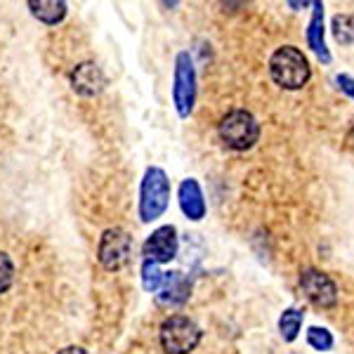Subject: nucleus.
Here are the masks:
<instances>
[{"instance_id": "10", "label": "nucleus", "mask_w": 354, "mask_h": 354, "mask_svg": "<svg viewBox=\"0 0 354 354\" xmlns=\"http://www.w3.org/2000/svg\"><path fill=\"white\" fill-rule=\"evenodd\" d=\"M177 198H180V208L185 213V218H189L194 222L205 218V201H203V192L201 185H198L194 177H187L180 185V192H177Z\"/></svg>"}, {"instance_id": "16", "label": "nucleus", "mask_w": 354, "mask_h": 354, "mask_svg": "<svg viewBox=\"0 0 354 354\" xmlns=\"http://www.w3.org/2000/svg\"><path fill=\"white\" fill-rule=\"evenodd\" d=\"M330 28L340 45H354V15H335Z\"/></svg>"}, {"instance_id": "13", "label": "nucleus", "mask_w": 354, "mask_h": 354, "mask_svg": "<svg viewBox=\"0 0 354 354\" xmlns=\"http://www.w3.org/2000/svg\"><path fill=\"white\" fill-rule=\"evenodd\" d=\"M28 10L38 21L48 26L59 24L66 17V3H62V0H28Z\"/></svg>"}, {"instance_id": "20", "label": "nucleus", "mask_w": 354, "mask_h": 354, "mask_svg": "<svg viewBox=\"0 0 354 354\" xmlns=\"http://www.w3.org/2000/svg\"><path fill=\"white\" fill-rule=\"evenodd\" d=\"M57 354H90L88 350H83V347H78V345H68L64 347V350H59Z\"/></svg>"}, {"instance_id": "7", "label": "nucleus", "mask_w": 354, "mask_h": 354, "mask_svg": "<svg viewBox=\"0 0 354 354\" xmlns=\"http://www.w3.org/2000/svg\"><path fill=\"white\" fill-rule=\"evenodd\" d=\"M300 288L305 293V298L312 305L322 307V310L335 307V302H338V286H335V281L328 274L312 270V267L300 272Z\"/></svg>"}, {"instance_id": "14", "label": "nucleus", "mask_w": 354, "mask_h": 354, "mask_svg": "<svg viewBox=\"0 0 354 354\" xmlns=\"http://www.w3.org/2000/svg\"><path fill=\"white\" fill-rule=\"evenodd\" d=\"M302 322H305V312L295 310V307H288V310L281 314V319H279V330H281V338L286 342H293L295 338H298V333L302 328Z\"/></svg>"}, {"instance_id": "17", "label": "nucleus", "mask_w": 354, "mask_h": 354, "mask_svg": "<svg viewBox=\"0 0 354 354\" xmlns=\"http://www.w3.org/2000/svg\"><path fill=\"white\" fill-rule=\"evenodd\" d=\"M307 342H310V347L319 352H328L330 347H333V333H330L328 328H319V326H312L307 330Z\"/></svg>"}, {"instance_id": "15", "label": "nucleus", "mask_w": 354, "mask_h": 354, "mask_svg": "<svg viewBox=\"0 0 354 354\" xmlns=\"http://www.w3.org/2000/svg\"><path fill=\"white\" fill-rule=\"evenodd\" d=\"M165 283V272L158 270L156 262L145 260L142 262V286H145L147 293H158Z\"/></svg>"}, {"instance_id": "9", "label": "nucleus", "mask_w": 354, "mask_h": 354, "mask_svg": "<svg viewBox=\"0 0 354 354\" xmlns=\"http://www.w3.org/2000/svg\"><path fill=\"white\" fill-rule=\"evenodd\" d=\"M106 76L95 62H83L71 71V88L83 97H95L104 90Z\"/></svg>"}, {"instance_id": "19", "label": "nucleus", "mask_w": 354, "mask_h": 354, "mask_svg": "<svg viewBox=\"0 0 354 354\" xmlns=\"http://www.w3.org/2000/svg\"><path fill=\"white\" fill-rule=\"evenodd\" d=\"M335 83L340 85L342 93H345L347 97H352V100H354V78H352V76H347V73H340V76L335 78Z\"/></svg>"}, {"instance_id": "4", "label": "nucleus", "mask_w": 354, "mask_h": 354, "mask_svg": "<svg viewBox=\"0 0 354 354\" xmlns=\"http://www.w3.org/2000/svg\"><path fill=\"white\" fill-rule=\"evenodd\" d=\"M170 201V180L161 168H147L140 187V220L153 222L165 213Z\"/></svg>"}, {"instance_id": "5", "label": "nucleus", "mask_w": 354, "mask_h": 354, "mask_svg": "<svg viewBox=\"0 0 354 354\" xmlns=\"http://www.w3.org/2000/svg\"><path fill=\"white\" fill-rule=\"evenodd\" d=\"M173 104L180 118H189L196 104V71L189 53L175 57V83H173Z\"/></svg>"}, {"instance_id": "1", "label": "nucleus", "mask_w": 354, "mask_h": 354, "mask_svg": "<svg viewBox=\"0 0 354 354\" xmlns=\"http://www.w3.org/2000/svg\"><path fill=\"white\" fill-rule=\"evenodd\" d=\"M270 73L272 81L283 90H300L305 88L312 76V66L307 57L295 45H283L270 57Z\"/></svg>"}, {"instance_id": "6", "label": "nucleus", "mask_w": 354, "mask_h": 354, "mask_svg": "<svg viewBox=\"0 0 354 354\" xmlns=\"http://www.w3.org/2000/svg\"><path fill=\"white\" fill-rule=\"evenodd\" d=\"M133 255V236L121 227H109L102 232L100 245H97V260L104 270L118 272L128 265Z\"/></svg>"}, {"instance_id": "18", "label": "nucleus", "mask_w": 354, "mask_h": 354, "mask_svg": "<svg viewBox=\"0 0 354 354\" xmlns=\"http://www.w3.org/2000/svg\"><path fill=\"white\" fill-rule=\"evenodd\" d=\"M12 281H15V265H12V260H10L8 253L0 250V293L10 290Z\"/></svg>"}, {"instance_id": "11", "label": "nucleus", "mask_w": 354, "mask_h": 354, "mask_svg": "<svg viewBox=\"0 0 354 354\" xmlns=\"http://www.w3.org/2000/svg\"><path fill=\"white\" fill-rule=\"evenodd\" d=\"M189 290L192 281L187 277H182V272H165V283L156 300L163 307H177L189 300Z\"/></svg>"}, {"instance_id": "12", "label": "nucleus", "mask_w": 354, "mask_h": 354, "mask_svg": "<svg viewBox=\"0 0 354 354\" xmlns=\"http://www.w3.org/2000/svg\"><path fill=\"white\" fill-rule=\"evenodd\" d=\"M307 45L312 48V53L328 64L330 62V53L326 48V36H324V3H314V12L310 19V26H307Z\"/></svg>"}, {"instance_id": "3", "label": "nucleus", "mask_w": 354, "mask_h": 354, "mask_svg": "<svg viewBox=\"0 0 354 354\" xmlns=\"http://www.w3.org/2000/svg\"><path fill=\"white\" fill-rule=\"evenodd\" d=\"M218 135L225 147L234 151H245L260 140V123L250 111L234 109L227 116H222V121L218 123Z\"/></svg>"}, {"instance_id": "2", "label": "nucleus", "mask_w": 354, "mask_h": 354, "mask_svg": "<svg viewBox=\"0 0 354 354\" xmlns=\"http://www.w3.org/2000/svg\"><path fill=\"white\" fill-rule=\"evenodd\" d=\"M203 338V330L196 322L185 314H173L161 324L158 340L165 354H192Z\"/></svg>"}, {"instance_id": "8", "label": "nucleus", "mask_w": 354, "mask_h": 354, "mask_svg": "<svg viewBox=\"0 0 354 354\" xmlns=\"http://www.w3.org/2000/svg\"><path fill=\"white\" fill-rule=\"evenodd\" d=\"M177 230L173 225H163L156 232H151V236L147 239L142 245V255L145 260H151L156 265L161 262H170L177 255Z\"/></svg>"}]
</instances>
